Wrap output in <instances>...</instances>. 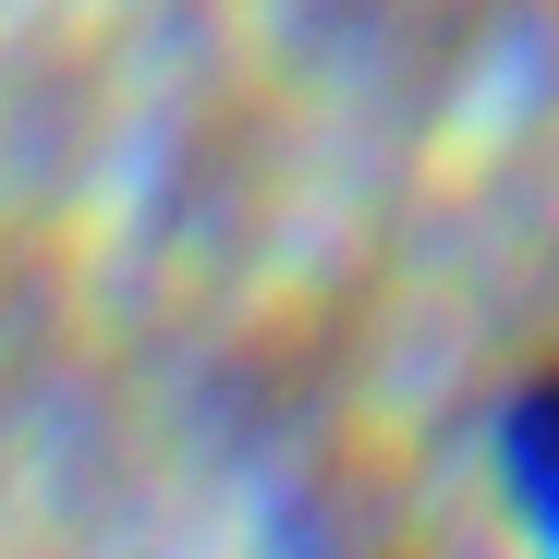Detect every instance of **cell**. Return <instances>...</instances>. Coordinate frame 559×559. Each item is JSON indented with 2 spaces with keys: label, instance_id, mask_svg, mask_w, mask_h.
<instances>
[{
  "label": "cell",
  "instance_id": "cell-1",
  "mask_svg": "<svg viewBox=\"0 0 559 559\" xmlns=\"http://www.w3.org/2000/svg\"><path fill=\"white\" fill-rule=\"evenodd\" d=\"M499 475H511V499L559 535V365H535V378L511 390V414H499Z\"/></svg>",
  "mask_w": 559,
  "mask_h": 559
}]
</instances>
